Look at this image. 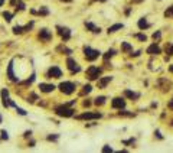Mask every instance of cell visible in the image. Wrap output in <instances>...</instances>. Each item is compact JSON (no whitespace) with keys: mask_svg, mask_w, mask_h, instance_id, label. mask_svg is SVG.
Returning <instances> with one entry per match:
<instances>
[{"mask_svg":"<svg viewBox=\"0 0 173 153\" xmlns=\"http://www.w3.org/2000/svg\"><path fill=\"white\" fill-rule=\"evenodd\" d=\"M55 114L56 116H59V117H72L74 116V110L68 107V105H58L56 108H55Z\"/></svg>","mask_w":173,"mask_h":153,"instance_id":"obj_1","label":"cell"},{"mask_svg":"<svg viewBox=\"0 0 173 153\" xmlns=\"http://www.w3.org/2000/svg\"><path fill=\"white\" fill-rule=\"evenodd\" d=\"M84 56H85L86 61H95L100 55H101V52L97 51V49H92V48H89V46H84Z\"/></svg>","mask_w":173,"mask_h":153,"instance_id":"obj_2","label":"cell"},{"mask_svg":"<svg viewBox=\"0 0 173 153\" xmlns=\"http://www.w3.org/2000/svg\"><path fill=\"white\" fill-rule=\"evenodd\" d=\"M101 72H103V69L98 68V67H89V68L86 69V77H88V80L94 81V80H98L100 78Z\"/></svg>","mask_w":173,"mask_h":153,"instance_id":"obj_3","label":"cell"},{"mask_svg":"<svg viewBox=\"0 0 173 153\" xmlns=\"http://www.w3.org/2000/svg\"><path fill=\"white\" fill-rule=\"evenodd\" d=\"M59 90H61V93L69 95V94H72L75 91V84L71 83V81H64V83L59 84Z\"/></svg>","mask_w":173,"mask_h":153,"instance_id":"obj_4","label":"cell"},{"mask_svg":"<svg viewBox=\"0 0 173 153\" xmlns=\"http://www.w3.org/2000/svg\"><path fill=\"white\" fill-rule=\"evenodd\" d=\"M56 29H58V33L61 35L64 42L71 39V29L69 28H67V26H56Z\"/></svg>","mask_w":173,"mask_h":153,"instance_id":"obj_5","label":"cell"},{"mask_svg":"<svg viewBox=\"0 0 173 153\" xmlns=\"http://www.w3.org/2000/svg\"><path fill=\"white\" fill-rule=\"evenodd\" d=\"M46 77L48 78H61L62 77V71L59 67H51V68L48 69V72H46Z\"/></svg>","mask_w":173,"mask_h":153,"instance_id":"obj_6","label":"cell"},{"mask_svg":"<svg viewBox=\"0 0 173 153\" xmlns=\"http://www.w3.org/2000/svg\"><path fill=\"white\" fill-rule=\"evenodd\" d=\"M75 119H78V120H97V119H101V113H84V114L77 116Z\"/></svg>","mask_w":173,"mask_h":153,"instance_id":"obj_7","label":"cell"},{"mask_svg":"<svg viewBox=\"0 0 173 153\" xmlns=\"http://www.w3.org/2000/svg\"><path fill=\"white\" fill-rule=\"evenodd\" d=\"M67 65H68V68L72 71V72H79L81 71V67L77 64V61L74 59V58H68L67 59Z\"/></svg>","mask_w":173,"mask_h":153,"instance_id":"obj_8","label":"cell"},{"mask_svg":"<svg viewBox=\"0 0 173 153\" xmlns=\"http://www.w3.org/2000/svg\"><path fill=\"white\" fill-rule=\"evenodd\" d=\"M39 39L43 41V42H49L52 39V33L48 29H40V32H39Z\"/></svg>","mask_w":173,"mask_h":153,"instance_id":"obj_9","label":"cell"},{"mask_svg":"<svg viewBox=\"0 0 173 153\" xmlns=\"http://www.w3.org/2000/svg\"><path fill=\"white\" fill-rule=\"evenodd\" d=\"M111 107L113 108H124L125 107V101L120 98V97H116V98H113V101H111Z\"/></svg>","mask_w":173,"mask_h":153,"instance_id":"obj_10","label":"cell"},{"mask_svg":"<svg viewBox=\"0 0 173 153\" xmlns=\"http://www.w3.org/2000/svg\"><path fill=\"white\" fill-rule=\"evenodd\" d=\"M39 90L42 91V93H52L53 90H55V85L53 84H46V83H40L39 84Z\"/></svg>","mask_w":173,"mask_h":153,"instance_id":"obj_11","label":"cell"},{"mask_svg":"<svg viewBox=\"0 0 173 153\" xmlns=\"http://www.w3.org/2000/svg\"><path fill=\"white\" fill-rule=\"evenodd\" d=\"M84 25H85V28L89 32H92V33H101V28H100V26H95V25L91 23V22H85Z\"/></svg>","mask_w":173,"mask_h":153,"instance_id":"obj_12","label":"cell"},{"mask_svg":"<svg viewBox=\"0 0 173 153\" xmlns=\"http://www.w3.org/2000/svg\"><path fill=\"white\" fill-rule=\"evenodd\" d=\"M7 77H9L10 81H19V80L16 78V75H15V72H13V61L9 62V67H7Z\"/></svg>","mask_w":173,"mask_h":153,"instance_id":"obj_13","label":"cell"},{"mask_svg":"<svg viewBox=\"0 0 173 153\" xmlns=\"http://www.w3.org/2000/svg\"><path fill=\"white\" fill-rule=\"evenodd\" d=\"M147 53H149V55H159V53H160V48H159L156 43H153V45H150V46L147 48Z\"/></svg>","mask_w":173,"mask_h":153,"instance_id":"obj_14","label":"cell"},{"mask_svg":"<svg viewBox=\"0 0 173 153\" xmlns=\"http://www.w3.org/2000/svg\"><path fill=\"white\" fill-rule=\"evenodd\" d=\"M10 4L12 6H16V10H25V3L22 0H10Z\"/></svg>","mask_w":173,"mask_h":153,"instance_id":"obj_15","label":"cell"},{"mask_svg":"<svg viewBox=\"0 0 173 153\" xmlns=\"http://www.w3.org/2000/svg\"><path fill=\"white\" fill-rule=\"evenodd\" d=\"M111 80H113V77H103L101 80H98V88H105Z\"/></svg>","mask_w":173,"mask_h":153,"instance_id":"obj_16","label":"cell"},{"mask_svg":"<svg viewBox=\"0 0 173 153\" xmlns=\"http://www.w3.org/2000/svg\"><path fill=\"white\" fill-rule=\"evenodd\" d=\"M124 95H125L127 98H130V100H137L138 97H140V94L134 93V91H130V90H125V91H124Z\"/></svg>","mask_w":173,"mask_h":153,"instance_id":"obj_17","label":"cell"},{"mask_svg":"<svg viewBox=\"0 0 173 153\" xmlns=\"http://www.w3.org/2000/svg\"><path fill=\"white\" fill-rule=\"evenodd\" d=\"M123 26H124L123 23H116V25L110 26L107 32H108V33H114V32H117V31H120V29H123Z\"/></svg>","mask_w":173,"mask_h":153,"instance_id":"obj_18","label":"cell"},{"mask_svg":"<svg viewBox=\"0 0 173 153\" xmlns=\"http://www.w3.org/2000/svg\"><path fill=\"white\" fill-rule=\"evenodd\" d=\"M137 25H138V29H141V31H144V29H147V28L150 26V25L147 23V20H146L144 17H141V19L138 20V23H137Z\"/></svg>","mask_w":173,"mask_h":153,"instance_id":"obj_19","label":"cell"},{"mask_svg":"<svg viewBox=\"0 0 173 153\" xmlns=\"http://www.w3.org/2000/svg\"><path fill=\"white\" fill-rule=\"evenodd\" d=\"M114 55H116V51H114V49H108V51H107L105 53H104V56H103V58H104V61L107 62V61H108L110 58H113Z\"/></svg>","mask_w":173,"mask_h":153,"instance_id":"obj_20","label":"cell"},{"mask_svg":"<svg viewBox=\"0 0 173 153\" xmlns=\"http://www.w3.org/2000/svg\"><path fill=\"white\" fill-rule=\"evenodd\" d=\"M36 15H39V16H48L49 15V10L46 7H40L39 10H36Z\"/></svg>","mask_w":173,"mask_h":153,"instance_id":"obj_21","label":"cell"},{"mask_svg":"<svg viewBox=\"0 0 173 153\" xmlns=\"http://www.w3.org/2000/svg\"><path fill=\"white\" fill-rule=\"evenodd\" d=\"M121 49H123L124 52H130L131 49H133V46H131L128 42H123V43H121Z\"/></svg>","mask_w":173,"mask_h":153,"instance_id":"obj_22","label":"cell"},{"mask_svg":"<svg viewBox=\"0 0 173 153\" xmlns=\"http://www.w3.org/2000/svg\"><path fill=\"white\" fill-rule=\"evenodd\" d=\"M105 100H107V98L103 97V95H101V97H97V98L94 100V104H95V105H103V104H105Z\"/></svg>","mask_w":173,"mask_h":153,"instance_id":"obj_23","label":"cell"},{"mask_svg":"<svg viewBox=\"0 0 173 153\" xmlns=\"http://www.w3.org/2000/svg\"><path fill=\"white\" fill-rule=\"evenodd\" d=\"M58 51L62 52V53H65V55H71V53H72V49H69V48H67V46H59Z\"/></svg>","mask_w":173,"mask_h":153,"instance_id":"obj_24","label":"cell"},{"mask_svg":"<svg viewBox=\"0 0 173 153\" xmlns=\"http://www.w3.org/2000/svg\"><path fill=\"white\" fill-rule=\"evenodd\" d=\"M164 17H173V4L164 10Z\"/></svg>","mask_w":173,"mask_h":153,"instance_id":"obj_25","label":"cell"},{"mask_svg":"<svg viewBox=\"0 0 173 153\" xmlns=\"http://www.w3.org/2000/svg\"><path fill=\"white\" fill-rule=\"evenodd\" d=\"M23 32H25V29H23V26H15V28H13V33L20 35V33H23Z\"/></svg>","mask_w":173,"mask_h":153,"instance_id":"obj_26","label":"cell"},{"mask_svg":"<svg viewBox=\"0 0 173 153\" xmlns=\"http://www.w3.org/2000/svg\"><path fill=\"white\" fill-rule=\"evenodd\" d=\"M91 90H92V87H91V85H85V87H84V90L81 91V95L89 94V93H91Z\"/></svg>","mask_w":173,"mask_h":153,"instance_id":"obj_27","label":"cell"},{"mask_svg":"<svg viewBox=\"0 0 173 153\" xmlns=\"http://www.w3.org/2000/svg\"><path fill=\"white\" fill-rule=\"evenodd\" d=\"M33 81H35V74H32V75H30V78H28L26 81H23V83H22V85H30Z\"/></svg>","mask_w":173,"mask_h":153,"instance_id":"obj_28","label":"cell"},{"mask_svg":"<svg viewBox=\"0 0 173 153\" xmlns=\"http://www.w3.org/2000/svg\"><path fill=\"white\" fill-rule=\"evenodd\" d=\"M3 17L6 19V22H10V20H12V17H13V15H12L10 12H4V13H3Z\"/></svg>","mask_w":173,"mask_h":153,"instance_id":"obj_29","label":"cell"},{"mask_svg":"<svg viewBox=\"0 0 173 153\" xmlns=\"http://www.w3.org/2000/svg\"><path fill=\"white\" fill-rule=\"evenodd\" d=\"M136 38H137L138 41H141V42H146V41H147V36L143 35V33H137L136 35Z\"/></svg>","mask_w":173,"mask_h":153,"instance_id":"obj_30","label":"cell"},{"mask_svg":"<svg viewBox=\"0 0 173 153\" xmlns=\"http://www.w3.org/2000/svg\"><path fill=\"white\" fill-rule=\"evenodd\" d=\"M0 134H1V136H0V139H1V140H7V139H9V136H7V132H6V130H1V132H0Z\"/></svg>","mask_w":173,"mask_h":153,"instance_id":"obj_31","label":"cell"},{"mask_svg":"<svg viewBox=\"0 0 173 153\" xmlns=\"http://www.w3.org/2000/svg\"><path fill=\"white\" fill-rule=\"evenodd\" d=\"M166 52H167L169 55H173V43H169V45L166 46Z\"/></svg>","mask_w":173,"mask_h":153,"instance_id":"obj_32","label":"cell"},{"mask_svg":"<svg viewBox=\"0 0 173 153\" xmlns=\"http://www.w3.org/2000/svg\"><path fill=\"white\" fill-rule=\"evenodd\" d=\"M160 38H162V33H160L159 31H157V32H155V33H153V39H155L156 42H157V41H160Z\"/></svg>","mask_w":173,"mask_h":153,"instance_id":"obj_33","label":"cell"},{"mask_svg":"<svg viewBox=\"0 0 173 153\" xmlns=\"http://www.w3.org/2000/svg\"><path fill=\"white\" fill-rule=\"evenodd\" d=\"M16 111L19 113V114H20V116H26V114H28V113H26L23 108H20V107H16Z\"/></svg>","mask_w":173,"mask_h":153,"instance_id":"obj_34","label":"cell"},{"mask_svg":"<svg viewBox=\"0 0 173 153\" xmlns=\"http://www.w3.org/2000/svg\"><path fill=\"white\" fill-rule=\"evenodd\" d=\"M36 100H38V95H36V94H33V93H32V94H30V97H29V100H28V101H30V102H35V101H36Z\"/></svg>","mask_w":173,"mask_h":153,"instance_id":"obj_35","label":"cell"},{"mask_svg":"<svg viewBox=\"0 0 173 153\" xmlns=\"http://www.w3.org/2000/svg\"><path fill=\"white\" fill-rule=\"evenodd\" d=\"M133 143H134V139H130V140H124L123 142V144H125V146L127 144H133Z\"/></svg>","mask_w":173,"mask_h":153,"instance_id":"obj_36","label":"cell"},{"mask_svg":"<svg viewBox=\"0 0 173 153\" xmlns=\"http://www.w3.org/2000/svg\"><path fill=\"white\" fill-rule=\"evenodd\" d=\"M103 152H104V153H107V152H113V149H111L110 146H104V147H103Z\"/></svg>","mask_w":173,"mask_h":153,"instance_id":"obj_37","label":"cell"},{"mask_svg":"<svg viewBox=\"0 0 173 153\" xmlns=\"http://www.w3.org/2000/svg\"><path fill=\"white\" fill-rule=\"evenodd\" d=\"M58 137H59L58 134H53V136H48V140H51V142L53 140V142H55V140H58Z\"/></svg>","mask_w":173,"mask_h":153,"instance_id":"obj_38","label":"cell"},{"mask_svg":"<svg viewBox=\"0 0 173 153\" xmlns=\"http://www.w3.org/2000/svg\"><path fill=\"white\" fill-rule=\"evenodd\" d=\"M30 134H32L30 130H29V132H25V137H30Z\"/></svg>","mask_w":173,"mask_h":153,"instance_id":"obj_39","label":"cell"},{"mask_svg":"<svg viewBox=\"0 0 173 153\" xmlns=\"http://www.w3.org/2000/svg\"><path fill=\"white\" fill-rule=\"evenodd\" d=\"M140 53H141V52H140V51H137V52H134V53H130V55H131V56H138Z\"/></svg>","mask_w":173,"mask_h":153,"instance_id":"obj_40","label":"cell"},{"mask_svg":"<svg viewBox=\"0 0 173 153\" xmlns=\"http://www.w3.org/2000/svg\"><path fill=\"white\" fill-rule=\"evenodd\" d=\"M155 134L159 137V139H163V137H162V134H160V132H155Z\"/></svg>","mask_w":173,"mask_h":153,"instance_id":"obj_41","label":"cell"},{"mask_svg":"<svg viewBox=\"0 0 173 153\" xmlns=\"http://www.w3.org/2000/svg\"><path fill=\"white\" fill-rule=\"evenodd\" d=\"M167 107H169V108H172V110H173V100H172L170 102H169V104H167Z\"/></svg>","mask_w":173,"mask_h":153,"instance_id":"obj_42","label":"cell"},{"mask_svg":"<svg viewBox=\"0 0 173 153\" xmlns=\"http://www.w3.org/2000/svg\"><path fill=\"white\" fill-rule=\"evenodd\" d=\"M89 104H91V101H88V100H86V101H84V105H85V107H88Z\"/></svg>","mask_w":173,"mask_h":153,"instance_id":"obj_43","label":"cell"},{"mask_svg":"<svg viewBox=\"0 0 173 153\" xmlns=\"http://www.w3.org/2000/svg\"><path fill=\"white\" fill-rule=\"evenodd\" d=\"M141 0H133V3H140Z\"/></svg>","mask_w":173,"mask_h":153,"instance_id":"obj_44","label":"cell"},{"mask_svg":"<svg viewBox=\"0 0 173 153\" xmlns=\"http://www.w3.org/2000/svg\"><path fill=\"white\" fill-rule=\"evenodd\" d=\"M169 71H170V72H173V65H170V68H169Z\"/></svg>","mask_w":173,"mask_h":153,"instance_id":"obj_45","label":"cell"},{"mask_svg":"<svg viewBox=\"0 0 173 153\" xmlns=\"http://www.w3.org/2000/svg\"><path fill=\"white\" fill-rule=\"evenodd\" d=\"M3 3H4V0H0V6H1V4H3Z\"/></svg>","mask_w":173,"mask_h":153,"instance_id":"obj_46","label":"cell"},{"mask_svg":"<svg viewBox=\"0 0 173 153\" xmlns=\"http://www.w3.org/2000/svg\"><path fill=\"white\" fill-rule=\"evenodd\" d=\"M61 1H72V0H61Z\"/></svg>","mask_w":173,"mask_h":153,"instance_id":"obj_47","label":"cell"},{"mask_svg":"<svg viewBox=\"0 0 173 153\" xmlns=\"http://www.w3.org/2000/svg\"><path fill=\"white\" fill-rule=\"evenodd\" d=\"M95 1H98V0H95ZM100 1H105V0H100Z\"/></svg>","mask_w":173,"mask_h":153,"instance_id":"obj_48","label":"cell"},{"mask_svg":"<svg viewBox=\"0 0 173 153\" xmlns=\"http://www.w3.org/2000/svg\"><path fill=\"white\" fill-rule=\"evenodd\" d=\"M0 123H1V116H0Z\"/></svg>","mask_w":173,"mask_h":153,"instance_id":"obj_49","label":"cell"}]
</instances>
